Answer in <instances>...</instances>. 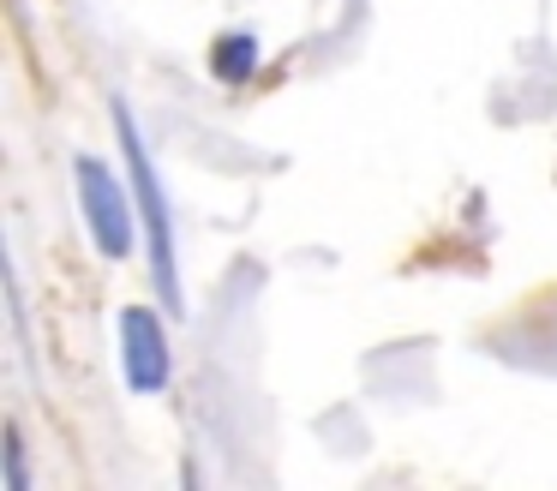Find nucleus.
Returning a JSON list of instances; mask_svg holds the SVG:
<instances>
[{"mask_svg": "<svg viewBox=\"0 0 557 491\" xmlns=\"http://www.w3.org/2000/svg\"><path fill=\"white\" fill-rule=\"evenodd\" d=\"M114 132H121L126 156H133V186H138V204H145V222H150V263H157V287L169 306H181V275H174V228H169V198H162V180H157V162H150L145 138H138L133 114L114 108Z\"/></svg>", "mask_w": 557, "mask_h": 491, "instance_id": "nucleus-1", "label": "nucleus"}, {"mask_svg": "<svg viewBox=\"0 0 557 491\" xmlns=\"http://www.w3.org/2000/svg\"><path fill=\"white\" fill-rule=\"evenodd\" d=\"M78 204H85L90 240H97L102 258H126L133 251V204L97 156H78Z\"/></svg>", "mask_w": 557, "mask_h": 491, "instance_id": "nucleus-2", "label": "nucleus"}, {"mask_svg": "<svg viewBox=\"0 0 557 491\" xmlns=\"http://www.w3.org/2000/svg\"><path fill=\"white\" fill-rule=\"evenodd\" d=\"M121 354H126V383L138 395H157L169 383V335H162L157 311L145 306L121 311Z\"/></svg>", "mask_w": 557, "mask_h": 491, "instance_id": "nucleus-3", "label": "nucleus"}, {"mask_svg": "<svg viewBox=\"0 0 557 491\" xmlns=\"http://www.w3.org/2000/svg\"><path fill=\"white\" fill-rule=\"evenodd\" d=\"M258 66V42H252V36H222V42H216V78H246V72H252Z\"/></svg>", "mask_w": 557, "mask_h": 491, "instance_id": "nucleus-4", "label": "nucleus"}]
</instances>
